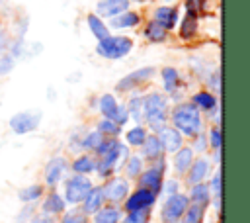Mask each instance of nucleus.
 Masks as SVG:
<instances>
[{
    "instance_id": "nucleus-32",
    "label": "nucleus",
    "mask_w": 250,
    "mask_h": 223,
    "mask_svg": "<svg viewBox=\"0 0 250 223\" xmlns=\"http://www.w3.org/2000/svg\"><path fill=\"white\" fill-rule=\"evenodd\" d=\"M123 170L127 178H139V174L145 170V160L141 158V155H129L123 164Z\"/></svg>"
},
{
    "instance_id": "nucleus-44",
    "label": "nucleus",
    "mask_w": 250,
    "mask_h": 223,
    "mask_svg": "<svg viewBox=\"0 0 250 223\" xmlns=\"http://www.w3.org/2000/svg\"><path fill=\"white\" fill-rule=\"evenodd\" d=\"M207 84L209 88H213L215 92H221V70H211L209 72V78H207Z\"/></svg>"
},
{
    "instance_id": "nucleus-24",
    "label": "nucleus",
    "mask_w": 250,
    "mask_h": 223,
    "mask_svg": "<svg viewBox=\"0 0 250 223\" xmlns=\"http://www.w3.org/2000/svg\"><path fill=\"white\" fill-rule=\"evenodd\" d=\"M64 207H66V201H64L62 196H59L57 192L47 194V198H45L43 203H41V209H43V213H47V215H59V213L64 211Z\"/></svg>"
},
{
    "instance_id": "nucleus-22",
    "label": "nucleus",
    "mask_w": 250,
    "mask_h": 223,
    "mask_svg": "<svg viewBox=\"0 0 250 223\" xmlns=\"http://www.w3.org/2000/svg\"><path fill=\"white\" fill-rule=\"evenodd\" d=\"M86 23H88L90 33H92L94 39H98V41H102V39H105V37L111 35V33H109V27L105 25V22H104L100 16H96V14H88V16H86Z\"/></svg>"
},
{
    "instance_id": "nucleus-11",
    "label": "nucleus",
    "mask_w": 250,
    "mask_h": 223,
    "mask_svg": "<svg viewBox=\"0 0 250 223\" xmlns=\"http://www.w3.org/2000/svg\"><path fill=\"white\" fill-rule=\"evenodd\" d=\"M152 22L158 23L162 29L172 31L180 22V12L176 6H158L152 12Z\"/></svg>"
},
{
    "instance_id": "nucleus-35",
    "label": "nucleus",
    "mask_w": 250,
    "mask_h": 223,
    "mask_svg": "<svg viewBox=\"0 0 250 223\" xmlns=\"http://www.w3.org/2000/svg\"><path fill=\"white\" fill-rule=\"evenodd\" d=\"M105 137L100 133V131H88L86 135H82V149L84 151H90V153H96V149L102 145Z\"/></svg>"
},
{
    "instance_id": "nucleus-48",
    "label": "nucleus",
    "mask_w": 250,
    "mask_h": 223,
    "mask_svg": "<svg viewBox=\"0 0 250 223\" xmlns=\"http://www.w3.org/2000/svg\"><path fill=\"white\" fill-rule=\"evenodd\" d=\"M213 158L215 162H221V151H213Z\"/></svg>"
},
{
    "instance_id": "nucleus-21",
    "label": "nucleus",
    "mask_w": 250,
    "mask_h": 223,
    "mask_svg": "<svg viewBox=\"0 0 250 223\" xmlns=\"http://www.w3.org/2000/svg\"><path fill=\"white\" fill-rule=\"evenodd\" d=\"M195 158V153L191 151V147H180L176 153H174V170L182 176L188 172V168L191 166Z\"/></svg>"
},
{
    "instance_id": "nucleus-39",
    "label": "nucleus",
    "mask_w": 250,
    "mask_h": 223,
    "mask_svg": "<svg viewBox=\"0 0 250 223\" xmlns=\"http://www.w3.org/2000/svg\"><path fill=\"white\" fill-rule=\"evenodd\" d=\"M111 121H115L119 127H125L131 119H129V112H127V108H125V104H119L117 106V110H115V113L111 115Z\"/></svg>"
},
{
    "instance_id": "nucleus-27",
    "label": "nucleus",
    "mask_w": 250,
    "mask_h": 223,
    "mask_svg": "<svg viewBox=\"0 0 250 223\" xmlns=\"http://www.w3.org/2000/svg\"><path fill=\"white\" fill-rule=\"evenodd\" d=\"M189 203H199V205H209L211 201V192H209V186L205 182H199V184H193L189 186Z\"/></svg>"
},
{
    "instance_id": "nucleus-5",
    "label": "nucleus",
    "mask_w": 250,
    "mask_h": 223,
    "mask_svg": "<svg viewBox=\"0 0 250 223\" xmlns=\"http://www.w3.org/2000/svg\"><path fill=\"white\" fill-rule=\"evenodd\" d=\"M189 205V200L186 194H174V196H166L162 207H160V219L162 223H180V219L184 217L186 209Z\"/></svg>"
},
{
    "instance_id": "nucleus-46",
    "label": "nucleus",
    "mask_w": 250,
    "mask_h": 223,
    "mask_svg": "<svg viewBox=\"0 0 250 223\" xmlns=\"http://www.w3.org/2000/svg\"><path fill=\"white\" fill-rule=\"evenodd\" d=\"M8 47H10V35H8V31L4 27H0V55L6 53Z\"/></svg>"
},
{
    "instance_id": "nucleus-37",
    "label": "nucleus",
    "mask_w": 250,
    "mask_h": 223,
    "mask_svg": "<svg viewBox=\"0 0 250 223\" xmlns=\"http://www.w3.org/2000/svg\"><path fill=\"white\" fill-rule=\"evenodd\" d=\"M148 221H150V209H141L127 213L121 223H148Z\"/></svg>"
},
{
    "instance_id": "nucleus-6",
    "label": "nucleus",
    "mask_w": 250,
    "mask_h": 223,
    "mask_svg": "<svg viewBox=\"0 0 250 223\" xmlns=\"http://www.w3.org/2000/svg\"><path fill=\"white\" fill-rule=\"evenodd\" d=\"M154 74H156V68L154 67H141V68L125 74L123 78H119L117 84H115V92H119V94L133 92V90L141 88L145 82H148Z\"/></svg>"
},
{
    "instance_id": "nucleus-30",
    "label": "nucleus",
    "mask_w": 250,
    "mask_h": 223,
    "mask_svg": "<svg viewBox=\"0 0 250 223\" xmlns=\"http://www.w3.org/2000/svg\"><path fill=\"white\" fill-rule=\"evenodd\" d=\"M148 135V129L143 125V123H135V127H131L127 133H125V141L129 147H141L145 143Z\"/></svg>"
},
{
    "instance_id": "nucleus-40",
    "label": "nucleus",
    "mask_w": 250,
    "mask_h": 223,
    "mask_svg": "<svg viewBox=\"0 0 250 223\" xmlns=\"http://www.w3.org/2000/svg\"><path fill=\"white\" fill-rule=\"evenodd\" d=\"M207 137H209V147H211L213 151H221V141H223V137H221V127L213 125Z\"/></svg>"
},
{
    "instance_id": "nucleus-7",
    "label": "nucleus",
    "mask_w": 250,
    "mask_h": 223,
    "mask_svg": "<svg viewBox=\"0 0 250 223\" xmlns=\"http://www.w3.org/2000/svg\"><path fill=\"white\" fill-rule=\"evenodd\" d=\"M92 182L88 176L82 174H72L66 182H64V201L68 203H82L84 198L88 196V192L92 190Z\"/></svg>"
},
{
    "instance_id": "nucleus-41",
    "label": "nucleus",
    "mask_w": 250,
    "mask_h": 223,
    "mask_svg": "<svg viewBox=\"0 0 250 223\" xmlns=\"http://www.w3.org/2000/svg\"><path fill=\"white\" fill-rule=\"evenodd\" d=\"M61 223H88V215H84L82 211L74 209V211L64 213V217H62Z\"/></svg>"
},
{
    "instance_id": "nucleus-50",
    "label": "nucleus",
    "mask_w": 250,
    "mask_h": 223,
    "mask_svg": "<svg viewBox=\"0 0 250 223\" xmlns=\"http://www.w3.org/2000/svg\"><path fill=\"white\" fill-rule=\"evenodd\" d=\"M166 2H172V0H166Z\"/></svg>"
},
{
    "instance_id": "nucleus-49",
    "label": "nucleus",
    "mask_w": 250,
    "mask_h": 223,
    "mask_svg": "<svg viewBox=\"0 0 250 223\" xmlns=\"http://www.w3.org/2000/svg\"><path fill=\"white\" fill-rule=\"evenodd\" d=\"M129 2H143V0H129Z\"/></svg>"
},
{
    "instance_id": "nucleus-33",
    "label": "nucleus",
    "mask_w": 250,
    "mask_h": 223,
    "mask_svg": "<svg viewBox=\"0 0 250 223\" xmlns=\"http://www.w3.org/2000/svg\"><path fill=\"white\" fill-rule=\"evenodd\" d=\"M41 196H43V186H41V184H31V186H25V188H21V190L18 192V198H20V201H23V203H33V201H37Z\"/></svg>"
},
{
    "instance_id": "nucleus-43",
    "label": "nucleus",
    "mask_w": 250,
    "mask_h": 223,
    "mask_svg": "<svg viewBox=\"0 0 250 223\" xmlns=\"http://www.w3.org/2000/svg\"><path fill=\"white\" fill-rule=\"evenodd\" d=\"M209 186V192H211V198H221V170H217L211 178V184Z\"/></svg>"
},
{
    "instance_id": "nucleus-4",
    "label": "nucleus",
    "mask_w": 250,
    "mask_h": 223,
    "mask_svg": "<svg viewBox=\"0 0 250 223\" xmlns=\"http://www.w3.org/2000/svg\"><path fill=\"white\" fill-rule=\"evenodd\" d=\"M164 170H166V158L160 156V158H156V160L152 162L150 168H146V170H143V172L139 174V178H137L139 188L150 190L152 194L158 196L160 190H162V182H164Z\"/></svg>"
},
{
    "instance_id": "nucleus-12",
    "label": "nucleus",
    "mask_w": 250,
    "mask_h": 223,
    "mask_svg": "<svg viewBox=\"0 0 250 223\" xmlns=\"http://www.w3.org/2000/svg\"><path fill=\"white\" fill-rule=\"evenodd\" d=\"M158 139H160V145H162V151L164 155H174L180 147H184V137L178 129H174L172 125H166L162 131L156 133Z\"/></svg>"
},
{
    "instance_id": "nucleus-13",
    "label": "nucleus",
    "mask_w": 250,
    "mask_h": 223,
    "mask_svg": "<svg viewBox=\"0 0 250 223\" xmlns=\"http://www.w3.org/2000/svg\"><path fill=\"white\" fill-rule=\"evenodd\" d=\"M66 168H68V160L64 156H53L45 164V182H47V186L55 188L62 180V174L66 172Z\"/></svg>"
},
{
    "instance_id": "nucleus-15",
    "label": "nucleus",
    "mask_w": 250,
    "mask_h": 223,
    "mask_svg": "<svg viewBox=\"0 0 250 223\" xmlns=\"http://www.w3.org/2000/svg\"><path fill=\"white\" fill-rule=\"evenodd\" d=\"M209 170H211V162H209L207 158H203V156L193 158L191 166H189L188 172H186V184H188V186H193V184L205 182Z\"/></svg>"
},
{
    "instance_id": "nucleus-19",
    "label": "nucleus",
    "mask_w": 250,
    "mask_h": 223,
    "mask_svg": "<svg viewBox=\"0 0 250 223\" xmlns=\"http://www.w3.org/2000/svg\"><path fill=\"white\" fill-rule=\"evenodd\" d=\"M201 113L205 112V113H211L213 110H217L219 108V104H217V96L213 94V92H209V90H197L193 96H191V100H189Z\"/></svg>"
},
{
    "instance_id": "nucleus-9",
    "label": "nucleus",
    "mask_w": 250,
    "mask_h": 223,
    "mask_svg": "<svg viewBox=\"0 0 250 223\" xmlns=\"http://www.w3.org/2000/svg\"><path fill=\"white\" fill-rule=\"evenodd\" d=\"M129 188H131L129 186V180L127 178H121V176L107 178V182L102 186L104 198L109 203H121V201H125V198L129 196Z\"/></svg>"
},
{
    "instance_id": "nucleus-29",
    "label": "nucleus",
    "mask_w": 250,
    "mask_h": 223,
    "mask_svg": "<svg viewBox=\"0 0 250 223\" xmlns=\"http://www.w3.org/2000/svg\"><path fill=\"white\" fill-rule=\"evenodd\" d=\"M117 106H119L117 98H115L113 94H109V92L102 94V96H100V100H98V110H100V113H102L105 119H111V115L115 113Z\"/></svg>"
},
{
    "instance_id": "nucleus-25",
    "label": "nucleus",
    "mask_w": 250,
    "mask_h": 223,
    "mask_svg": "<svg viewBox=\"0 0 250 223\" xmlns=\"http://www.w3.org/2000/svg\"><path fill=\"white\" fill-rule=\"evenodd\" d=\"M178 35H180V39H184V41H189V39H193L195 35H197V29H199V22H197V18H191V16H184L182 18V22H178Z\"/></svg>"
},
{
    "instance_id": "nucleus-17",
    "label": "nucleus",
    "mask_w": 250,
    "mask_h": 223,
    "mask_svg": "<svg viewBox=\"0 0 250 223\" xmlns=\"http://www.w3.org/2000/svg\"><path fill=\"white\" fill-rule=\"evenodd\" d=\"M139 149H141V158L143 160L154 162L156 158L164 156V151H162V145H160V139H158L156 133H148L146 139H145V143Z\"/></svg>"
},
{
    "instance_id": "nucleus-38",
    "label": "nucleus",
    "mask_w": 250,
    "mask_h": 223,
    "mask_svg": "<svg viewBox=\"0 0 250 223\" xmlns=\"http://www.w3.org/2000/svg\"><path fill=\"white\" fill-rule=\"evenodd\" d=\"M16 67V59L10 55V53H2L0 55V76H6L14 70Z\"/></svg>"
},
{
    "instance_id": "nucleus-45",
    "label": "nucleus",
    "mask_w": 250,
    "mask_h": 223,
    "mask_svg": "<svg viewBox=\"0 0 250 223\" xmlns=\"http://www.w3.org/2000/svg\"><path fill=\"white\" fill-rule=\"evenodd\" d=\"M178 190H180V184H178L176 178H172V180L162 182V190L160 192H164L166 196H174V194H178Z\"/></svg>"
},
{
    "instance_id": "nucleus-26",
    "label": "nucleus",
    "mask_w": 250,
    "mask_h": 223,
    "mask_svg": "<svg viewBox=\"0 0 250 223\" xmlns=\"http://www.w3.org/2000/svg\"><path fill=\"white\" fill-rule=\"evenodd\" d=\"M94 223H121V211H119V207L113 205V203L100 207L94 213Z\"/></svg>"
},
{
    "instance_id": "nucleus-42",
    "label": "nucleus",
    "mask_w": 250,
    "mask_h": 223,
    "mask_svg": "<svg viewBox=\"0 0 250 223\" xmlns=\"http://www.w3.org/2000/svg\"><path fill=\"white\" fill-rule=\"evenodd\" d=\"M205 149H207V135L201 131V133H197V135L193 137L191 151H193V153H205Z\"/></svg>"
},
{
    "instance_id": "nucleus-28",
    "label": "nucleus",
    "mask_w": 250,
    "mask_h": 223,
    "mask_svg": "<svg viewBox=\"0 0 250 223\" xmlns=\"http://www.w3.org/2000/svg\"><path fill=\"white\" fill-rule=\"evenodd\" d=\"M143 35H145V39H146V41H150V43H164V41L168 39V31H166V29H162V27H160L158 23H154L152 20L145 23Z\"/></svg>"
},
{
    "instance_id": "nucleus-34",
    "label": "nucleus",
    "mask_w": 250,
    "mask_h": 223,
    "mask_svg": "<svg viewBox=\"0 0 250 223\" xmlns=\"http://www.w3.org/2000/svg\"><path fill=\"white\" fill-rule=\"evenodd\" d=\"M96 131H100L104 137H113V139H117L119 135H121V127L115 123V121H111V119H100L98 121V127H96Z\"/></svg>"
},
{
    "instance_id": "nucleus-36",
    "label": "nucleus",
    "mask_w": 250,
    "mask_h": 223,
    "mask_svg": "<svg viewBox=\"0 0 250 223\" xmlns=\"http://www.w3.org/2000/svg\"><path fill=\"white\" fill-rule=\"evenodd\" d=\"M184 8H186V16H191V18H197L205 14V8H207V0H186L184 2Z\"/></svg>"
},
{
    "instance_id": "nucleus-14",
    "label": "nucleus",
    "mask_w": 250,
    "mask_h": 223,
    "mask_svg": "<svg viewBox=\"0 0 250 223\" xmlns=\"http://www.w3.org/2000/svg\"><path fill=\"white\" fill-rule=\"evenodd\" d=\"M160 76H162V84H164V92L168 96H172L174 100L180 98V90H182V76L178 72V68L174 67H164L160 70Z\"/></svg>"
},
{
    "instance_id": "nucleus-47",
    "label": "nucleus",
    "mask_w": 250,
    "mask_h": 223,
    "mask_svg": "<svg viewBox=\"0 0 250 223\" xmlns=\"http://www.w3.org/2000/svg\"><path fill=\"white\" fill-rule=\"evenodd\" d=\"M29 223H55V219H53V215L39 213V215H31V221Z\"/></svg>"
},
{
    "instance_id": "nucleus-2",
    "label": "nucleus",
    "mask_w": 250,
    "mask_h": 223,
    "mask_svg": "<svg viewBox=\"0 0 250 223\" xmlns=\"http://www.w3.org/2000/svg\"><path fill=\"white\" fill-rule=\"evenodd\" d=\"M168 113H170V104L168 96L162 92H148L143 96V121L146 123V129L152 133L162 131L168 123Z\"/></svg>"
},
{
    "instance_id": "nucleus-8",
    "label": "nucleus",
    "mask_w": 250,
    "mask_h": 223,
    "mask_svg": "<svg viewBox=\"0 0 250 223\" xmlns=\"http://www.w3.org/2000/svg\"><path fill=\"white\" fill-rule=\"evenodd\" d=\"M39 123H41V113L39 112H29V110L14 113L10 117V121H8L10 129L16 135H27V133L35 131L39 127Z\"/></svg>"
},
{
    "instance_id": "nucleus-3",
    "label": "nucleus",
    "mask_w": 250,
    "mask_h": 223,
    "mask_svg": "<svg viewBox=\"0 0 250 223\" xmlns=\"http://www.w3.org/2000/svg\"><path fill=\"white\" fill-rule=\"evenodd\" d=\"M131 49H133V39L125 37V35H109V37L98 41V45H96V53L109 61L123 59L125 55L131 53Z\"/></svg>"
},
{
    "instance_id": "nucleus-20",
    "label": "nucleus",
    "mask_w": 250,
    "mask_h": 223,
    "mask_svg": "<svg viewBox=\"0 0 250 223\" xmlns=\"http://www.w3.org/2000/svg\"><path fill=\"white\" fill-rule=\"evenodd\" d=\"M139 23H141V14L133 10H125L123 14L109 20V29H131V27H137Z\"/></svg>"
},
{
    "instance_id": "nucleus-10",
    "label": "nucleus",
    "mask_w": 250,
    "mask_h": 223,
    "mask_svg": "<svg viewBox=\"0 0 250 223\" xmlns=\"http://www.w3.org/2000/svg\"><path fill=\"white\" fill-rule=\"evenodd\" d=\"M156 194H152L150 190H145V188H137L133 194H129L125 198V211L131 213V211H141V209H150L156 201Z\"/></svg>"
},
{
    "instance_id": "nucleus-1",
    "label": "nucleus",
    "mask_w": 250,
    "mask_h": 223,
    "mask_svg": "<svg viewBox=\"0 0 250 223\" xmlns=\"http://www.w3.org/2000/svg\"><path fill=\"white\" fill-rule=\"evenodd\" d=\"M168 123H172V127L178 129L182 137L193 139L197 133L203 131V113L188 100L178 102L168 113Z\"/></svg>"
},
{
    "instance_id": "nucleus-31",
    "label": "nucleus",
    "mask_w": 250,
    "mask_h": 223,
    "mask_svg": "<svg viewBox=\"0 0 250 223\" xmlns=\"http://www.w3.org/2000/svg\"><path fill=\"white\" fill-rule=\"evenodd\" d=\"M127 112H129V119L135 123H143V96L141 94H133L129 98V102L125 104Z\"/></svg>"
},
{
    "instance_id": "nucleus-51",
    "label": "nucleus",
    "mask_w": 250,
    "mask_h": 223,
    "mask_svg": "<svg viewBox=\"0 0 250 223\" xmlns=\"http://www.w3.org/2000/svg\"><path fill=\"white\" fill-rule=\"evenodd\" d=\"M0 2H2V0H0Z\"/></svg>"
},
{
    "instance_id": "nucleus-16",
    "label": "nucleus",
    "mask_w": 250,
    "mask_h": 223,
    "mask_svg": "<svg viewBox=\"0 0 250 223\" xmlns=\"http://www.w3.org/2000/svg\"><path fill=\"white\" fill-rule=\"evenodd\" d=\"M129 10V0H100L96 4V16L100 18H115Z\"/></svg>"
},
{
    "instance_id": "nucleus-18",
    "label": "nucleus",
    "mask_w": 250,
    "mask_h": 223,
    "mask_svg": "<svg viewBox=\"0 0 250 223\" xmlns=\"http://www.w3.org/2000/svg\"><path fill=\"white\" fill-rule=\"evenodd\" d=\"M105 205V198H104V190H102V186H92V190L88 192V196L84 198V201H82V213L84 215H94L100 207H104Z\"/></svg>"
},
{
    "instance_id": "nucleus-23",
    "label": "nucleus",
    "mask_w": 250,
    "mask_h": 223,
    "mask_svg": "<svg viewBox=\"0 0 250 223\" xmlns=\"http://www.w3.org/2000/svg\"><path fill=\"white\" fill-rule=\"evenodd\" d=\"M70 168L74 174H82V176H88L90 172L96 170V156L92 155H78L72 162H70Z\"/></svg>"
}]
</instances>
